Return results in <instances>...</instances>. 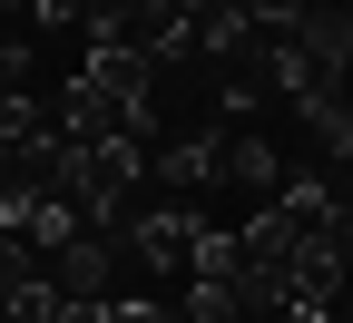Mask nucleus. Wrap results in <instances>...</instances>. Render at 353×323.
<instances>
[{"label":"nucleus","instance_id":"nucleus-1","mask_svg":"<svg viewBox=\"0 0 353 323\" xmlns=\"http://www.w3.org/2000/svg\"><path fill=\"white\" fill-rule=\"evenodd\" d=\"M216 187H245V196H275L285 187V147H275V137H265L255 118L226 137V147H216Z\"/></svg>","mask_w":353,"mask_h":323}]
</instances>
